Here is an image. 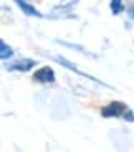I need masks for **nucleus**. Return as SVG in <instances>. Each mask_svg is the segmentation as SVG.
<instances>
[{
	"label": "nucleus",
	"mask_w": 134,
	"mask_h": 152,
	"mask_svg": "<svg viewBox=\"0 0 134 152\" xmlns=\"http://www.w3.org/2000/svg\"><path fill=\"white\" fill-rule=\"evenodd\" d=\"M127 109V106L121 101H114V103H109L108 106H104L101 109V114L104 118H121L123 113Z\"/></svg>",
	"instance_id": "f257e3e1"
},
{
	"label": "nucleus",
	"mask_w": 134,
	"mask_h": 152,
	"mask_svg": "<svg viewBox=\"0 0 134 152\" xmlns=\"http://www.w3.org/2000/svg\"><path fill=\"white\" fill-rule=\"evenodd\" d=\"M53 60L56 61V63H60L62 66H65V68H68L70 71H73V73H78V75H81V76H84V78H89L91 81H94V83H98V84H103V86H106V88H109V84H106V83H103V81H98L94 78V76H89V75H86V73H83L80 68H78L75 63H71V61H68V60H65V58H62V56H53Z\"/></svg>",
	"instance_id": "f03ea898"
},
{
	"label": "nucleus",
	"mask_w": 134,
	"mask_h": 152,
	"mask_svg": "<svg viewBox=\"0 0 134 152\" xmlns=\"http://www.w3.org/2000/svg\"><path fill=\"white\" fill-rule=\"evenodd\" d=\"M33 80L38 81V83H43V84H51V83H55V73H53L51 68L43 66V68H40L38 71H35Z\"/></svg>",
	"instance_id": "7ed1b4c3"
},
{
	"label": "nucleus",
	"mask_w": 134,
	"mask_h": 152,
	"mask_svg": "<svg viewBox=\"0 0 134 152\" xmlns=\"http://www.w3.org/2000/svg\"><path fill=\"white\" fill-rule=\"evenodd\" d=\"M35 66V61L33 60H28V58H23V60H18L15 63H12V65L7 66V69L10 71H28Z\"/></svg>",
	"instance_id": "20e7f679"
},
{
	"label": "nucleus",
	"mask_w": 134,
	"mask_h": 152,
	"mask_svg": "<svg viewBox=\"0 0 134 152\" xmlns=\"http://www.w3.org/2000/svg\"><path fill=\"white\" fill-rule=\"evenodd\" d=\"M13 2H15V4L18 5L20 10H22L23 13H25V15H28V17H37V18H42V17H43L42 13H40V12L33 7V5L28 4L27 0H13Z\"/></svg>",
	"instance_id": "39448f33"
},
{
	"label": "nucleus",
	"mask_w": 134,
	"mask_h": 152,
	"mask_svg": "<svg viewBox=\"0 0 134 152\" xmlns=\"http://www.w3.org/2000/svg\"><path fill=\"white\" fill-rule=\"evenodd\" d=\"M13 56V50L4 42V40H0V60H8V58Z\"/></svg>",
	"instance_id": "423d86ee"
},
{
	"label": "nucleus",
	"mask_w": 134,
	"mask_h": 152,
	"mask_svg": "<svg viewBox=\"0 0 134 152\" xmlns=\"http://www.w3.org/2000/svg\"><path fill=\"white\" fill-rule=\"evenodd\" d=\"M109 8L114 15H119V13H123L124 10V5H123V0H111V4H109Z\"/></svg>",
	"instance_id": "0eeeda50"
},
{
	"label": "nucleus",
	"mask_w": 134,
	"mask_h": 152,
	"mask_svg": "<svg viewBox=\"0 0 134 152\" xmlns=\"http://www.w3.org/2000/svg\"><path fill=\"white\" fill-rule=\"evenodd\" d=\"M123 114H124V119H126V121H129V122L134 121V114H133V111H131V109H126Z\"/></svg>",
	"instance_id": "6e6552de"
},
{
	"label": "nucleus",
	"mask_w": 134,
	"mask_h": 152,
	"mask_svg": "<svg viewBox=\"0 0 134 152\" xmlns=\"http://www.w3.org/2000/svg\"><path fill=\"white\" fill-rule=\"evenodd\" d=\"M127 13H129V17L134 20V4H131L129 7H127Z\"/></svg>",
	"instance_id": "1a4fd4ad"
}]
</instances>
